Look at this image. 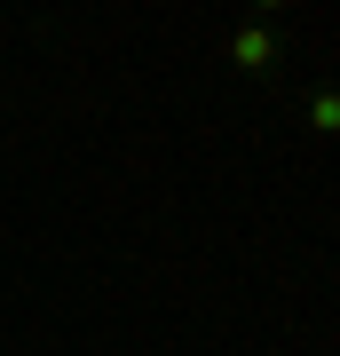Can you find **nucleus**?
Segmentation results:
<instances>
[{
    "label": "nucleus",
    "mask_w": 340,
    "mask_h": 356,
    "mask_svg": "<svg viewBox=\"0 0 340 356\" xmlns=\"http://www.w3.org/2000/svg\"><path fill=\"white\" fill-rule=\"evenodd\" d=\"M222 56H229V72H238V79H261V88L285 72V40H277V24H269V16H245V24H229Z\"/></svg>",
    "instance_id": "obj_1"
},
{
    "label": "nucleus",
    "mask_w": 340,
    "mask_h": 356,
    "mask_svg": "<svg viewBox=\"0 0 340 356\" xmlns=\"http://www.w3.org/2000/svg\"><path fill=\"white\" fill-rule=\"evenodd\" d=\"M301 135L309 143H340V88H309L301 95Z\"/></svg>",
    "instance_id": "obj_2"
}]
</instances>
